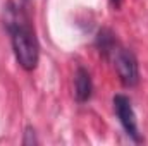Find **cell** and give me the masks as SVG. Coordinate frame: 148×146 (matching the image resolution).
<instances>
[{
  "instance_id": "6da1fadb",
  "label": "cell",
  "mask_w": 148,
  "mask_h": 146,
  "mask_svg": "<svg viewBox=\"0 0 148 146\" xmlns=\"http://www.w3.org/2000/svg\"><path fill=\"white\" fill-rule=\"evenodd\" d=\"M3 24L9 31L10 45L17 64L31 72L35 71L40 60V45L28 14L17 3L10 2L3 12Z\"/></svg>"
},
{
  "instance_id": "7a4b0ae2",
  "label": "cell",
  "mask_w": 148,
  "mask_h": 146,
  "mask_svg": "<svg viewBox=\"0 0 148 146\" xmlns=\"http://www.w3.org/2000/svg\"><path fill=\"white\" fill-rule=\"evenodd\" d=\"M105 57L114 64L115 72H117L121 83H122L126 88H134V86L140 83L138 59H136V55H134L129 48L122 46V45L117 41Z\"/></svg>"
},
{
  "instance_id": "3957f363",
  "label": "cell",
  "mask_w": 148,
  "mask_h": 146,
  "mask_svg": "<svg viewBox=\"0 0 148 146\" xmlns=\"http://www.w3.org/2000/svg\"><path fill=\"white\" fill-rule=\"evenodd\" d=\"M112 103H114V112L117 115V120L119 124L122 126L124 132L134 141V143H143V136L140 132V127H138V120H136V113L133 108V103L131 100L126 96V95H115L112 98Z\"/></svg>"
},
{
  "instance_id": "277c9868",
  "label": "cell",
  "mask_w": 148,
  "mask_h": 146,
  "mask_svg": "<svg viewBox=\"0 0 148 146\" xmlns=\"http://www.w3.org/2000/svg\"><path fill=\"white\" fill-rule=\"evenodd\" d=\"M93 95V81L88 69L79 65L74 74V96L79 103H86Z\"/></svg>"
},
{
  "instance_id": "5b68a950",
  "label": "cell",
  "mask_w": 148,
  "mask_h": 146,
  "mask_svg": "<svg viewBox=\"0 0 148 146\" xmlns=\"http://www.w3.org/2000/svg\"><path fill=\"white\" fill-rule=\"evenodd\" d=\"M117 43V38L115 35L112 33L110 29H107V28H102L100 31H98V35L95 38V45H97V48H98V52L105 57L109 52H110V48Z\"/></svg>"
},
{
  "instance_id": "8992f818",
  "label": "cell",
  "mask_w": 148,
  "mask_h": 146,
  "mask_svg": "<svg viewBox=\"0 0 148 146\" xmlns=\"http://www.w3.org/2000/svg\"><path fill=\"white\" fill-rule=\"evenodd\" d=\"M40 141H38L36 138V131H35V127H31V126H28L26 129H24V138H23V145L26 146H33V145H38Z\"/></svg>"
},
{
  "instance_id": "52a82bcc",
  "label": "cell",
  "mask_w": 148,
  "mask_h": 146,
  "mask_svg": "<svg viewBox=\"0 0 148 146\" xmlns=\"http://www.w3.org/2000/svg\"><path fill=\"white\" fill-rule=\"evenodd\" d=\"M121 2H122V0H110L112 7H115V9H119V7H121Z\"/></svg>"
}]
</instances>
